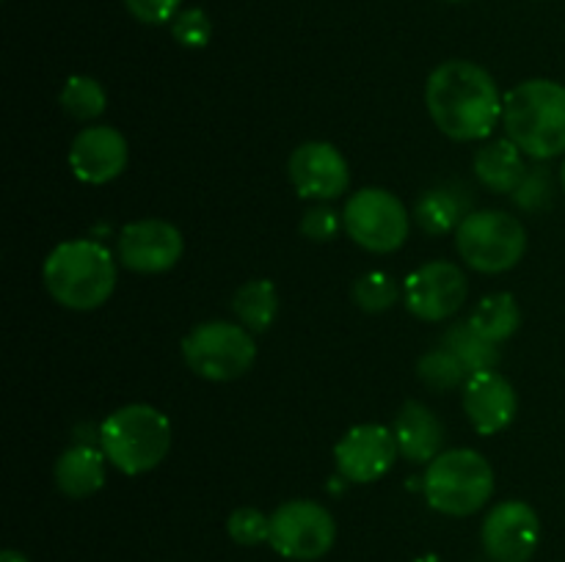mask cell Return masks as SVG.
<instances>
[{
  "mask_svg": "<svg viewBox=\"0 0 565 562\" xmlns=\"http://www.w3.org/2000/svg\"><path fill=\"white\" fill-rule=\"evenodd\" d=\"M502 102L491 72L475 61H445L425 83L430 119L452 141H486L502 121Z\"/></svg>",
  "mask_w": 565,
  "mask_h": 562,
  "instance_id": "6da1fadb",
  "label": "cell"
},
{
  "mask_svg": "<svg viewBox=\"0 0 565 562\" xmlns=\"http://www.w3.org/2000/svg\"><path fill=\"white\" fill-rule=\"evenodd\" d=\"M561 187H563V193H565V158H563V165H561Z\"/></svg>",
  "mask_w": 565,
  "mask_h": 562,
  "instance_id": "836d02e7",
  "label": "cell"
},
{
  "mask_svg": "<svg viewBox=\"0 0 565 562\" xmlns=\"http://www.w3.org/2000/svg\"><path fill=\"white\" fill-rule=\"evenodd\" d=\"M182 251H185L182 231L160 218L132 220L116 240V257L132 273H166L180 262Z\"/></svg>",
  "mask_w": 565,
  "mask_h": 562,
  "instance_id": "7c38bea8",
  "label": "cell"
},
{
  "mask_svg": "<svg viewBox=\"0 0 565 562\" xmlns=\"http://www.w3.org/2000/svg\"><path fill=\"white\" fill-rule=\"evenodd\" d=\"M397 295H401L397 279L386 270H367L353 284V303L370 314H381L395 306Z\"/></svg>",
  "mask_w": 565,
  "mask_h": 562,
  "instance_id": "484cf974",
  "label": "cell"
},
{
  "mask_svg": "<svg viewBox=\"0 0 565 562\" xmlns=\"http://www.w3.org/2000/svg\"><path fill=\"white\" fill-rule=\"evenodd\" d=\"M397 441L392 428L384 424H356L334 446L337 472L345 483L367 485L384 477L395 466Z\"/></svg>",
  "mask_w": 565,
  "mask_h": 562,
  "instance_id": "5bb4252c",
  "label": "cell"
},
{
  "mask_svg": "<svg viewBox=\"0 0 565 562\" xmlns=\"http://www.w3.org/2000/svg\"><path fill=\"white\" fill-rule=\"evenodd\" d=\"M182 358L193 375L213 383H226L257 361V342L252 331L241 323H226V320H207V323L193 325L182 339Z\"/></svg>",
  "mask_w": 565,
  "mask_h": 562,
  "instance_id": "52a82bcc",
  "label": "cell"
},
{
  "mask_svg": "<svg viewBox=\"0 0 565 562\" xmlns=\"http://www.w3.org/2000/svg\"><path fill=\"white\" fill-rule=\"evenodd\" d=\"M414 562H441V560L436 554H423V556H417V560H414Z\"/></svg>",
  "mask_w": 565,
  "mask_h": 562,
  "instance_id": "d6a6232c",
  "label": "cell"
},
{
  "mask_svg": "<svg viewBox=\"0 0 565 562\" xmlns=\"http://www.w3.org/2000/svg\"><path fill=\"white\" fill-rule=\"evenodd\" d=\"M99 450L127 477L152 472L171 450V422L147 402L121 406L99 424Z\"/></svg>",
  "mask_w": 565,
  "mask_h": 562,
  "instance_id": "277c9868",
  "label": "cell"
},
{
  "mask_svg": "<svg viewBox=\"0 0 565 562\" xmlns=\"http://www.w3.org/2000/svg\"><path fill=\"white\" fill-rule=\"evenodd\" d=\"M337 540L334 516L320 501L292 499L270 512V538L276 554L287 560H320Z\"/></svg>",
  "mask_w": 565,
  "mask_h": 562,
  "instance_id": "9c48e42d",
  "label": "cell"
},
{
  "mask_svg": "<svg viewBox=\"0 0 565 562\" xmlns=\"http://www.w3.org/2000/svg\"><path fill=\"white\" fill-rule=\"evenodd\" d=\"M502 127L527 158L552 160L565 154V86L533 77L505 94Z\"/></svg>",
  "mask_w": 565,
  "mask_h": 562,
  "instance_id": "7a4b0ae2",
  "label": "cell"
},
{
  "mask_svg": "<svg viewBox=\"0 0 565 562\" xmlns=\"http://www.w3.org/2000/svg\"><path fill=\"white\" fill-rule=\"evenodd\" d=\"M44 287L58 306L92 312L108 303L116 290V262L97 240H66L47 253L42 268Z\"/></svg>",
  "mask_w": 565,
  "mask_h": 562,
  "instance_id": "3957f363",
  "label": "cell"
},
{
  "mask_svg": "<svg viewBox=\"0 0 565 562\" xmlns=\"http://www.w3.org/2000/svg\"><path fill=\"white\" fill-rule=\"evenodd\" d=\"M287 174L298 196L312 202H334L351 185V165L329 141H307L292 149Z\"/></svg>",
  "mask_w": 565,
  "mask_h": 562,
  "instance_id": "4fadbf2b",
  "label": "cell"
},
{
  "mask_svg": "<svg viewBox=\"0 0 565 562\" xmlns=\"http://www.w3.org/2000/svg\"><path fill=\"white\" fill-rule=\"evenodd\" d=\"M456 251L478 273H505L527 253V229L505 209H472L456 229Z\"/></svg>",
  "mask_w": 565,
  "mask_h": 562,
  "instance_id": "8992f818",
  "label": "cell"
},
{
  "mask_svg": "<svg viewBox=\"0 0 565 562\" xmlns=\"http://www.w3.org/2000/svg\"><path fill=\"white\" fill-rule=\"evenodd\" d=\"M105 466L108 457L92 444H75L64 450L55 461V485L70 499H86L105 485Z\"/></svg>",
  "mask_w": 565,
  "mask_h": 562,
  "instance_id": "d6986e66",
  "label": "cell"
},
{
  "mask_svg": "<svg viewBox=\"0 0 565 562\" xmlns=\"http://www.w3.org/2000/svg\"><path fill=\"white\" fill-rule=\"evenodd\" d=\"M469 196H458L450 185L430 187L414 204V220L425 235H447L461 226L469 215Z\"/></svg>",
  "mask_w": 565,
  "mask_h": 562,
  "instance_id": "ffe728a7",
  "label": "cell"
},
{
  "mask_svg": "<svg viewBox=\"0 0 565 562\" xmlns=\"http://www.w3.org/2000/svg\"><path fill=\"white\" fill-rule=\"evenodd\" d=\"M182 0H125L127 11L143 25H166L180 14Z\"/></svg>",
  "mask_w": 565,
  "mask_h": 562,
  "instance_id": "f546056e",
  "label": "cell"
},
{
  "mask_svg": "<svg viewBox=\"0 0 565 562\" xmlns=\"http://www.w3.org/2000/svg\"><path fill=\"white\" fill-rule=\"evenodd\" d=\"M423 494L441 516H472L494 494V468L478 450H445L425 468Z\"/></svg>",
  "mask_w": 565,
  "mask_h": 562,
  "instance_id": "5b68a950",
  "label": "cell"
},
{
  "mask_svg": "<svg viewBox=\"0 0 565 562\" xmlns=\"http://www.w3.org/2000/svg\"><path fill=\"white\" fill-rule=\"evenodd\" d=\"M472 163L478 182L491 193H516V187L522 185L530 171L524 163V152L511 138L486 141L475 152Z\"/></svg>",
  "mask_w": 565,
  "mask_h": 562,
  "instance_id": "ac0fdd59",
  "label": "cell"
},
{
  "mask_svg": "<svg viewBox=\"0 0 565 562\" xmlns=\"http://www.w3.org/2000/svg\"><path fill=\"white\" fill-rule=\"evenodd\" d=\"M342 226L364 251L392 253L406 242L412 218L401 198L386 187H362L345 202Z\"/></svg>",
  "mask_w": 565,
  "mask_h": 562,
  "instance_id": "ba28073f",
  "label": "cell"
},
{
  "mask_svg": "<svg viewBox=\"0 0 565 562\" xmlns=\"http://www.w3.org/2000/svg\"><path fill=\"white\" fill-rule=\"evenodd\" d=\"M232 312H235L237 323L246 325L252 334L268 331L279 314V292H276L274 281L252 279L237 287L235 298H232Z\"/></svg>",
  "mask_w": 565,
  "mask_h": 562,
  "instance_id": "7402d4cb",
  "label": "cell"
},
{
  "mask_svg": "<svg viewBox=\"0 0 565 562\" xmlns=\"http://www.w3.org/2000/svg\"><path fill=\"white\" fill-rule=\"evenodd\" d=\"M392 433H395L401 457H406L408 463H430L434 457L441 455L445 428L425 402L408 400L397 411L395 422H392Z\"/></svg>",
  "mask_w": 565,
  "mask_h": 562,
  "instance_id": "e0dca14e",
  "label": "cell"
},
{
  "mask_svg": "<svg viewBox=\"0 0 565 562\" xmlns=\"http://www.w3.org/2000/svg\"><path fill=\"white\" fill-rule=\"evenodd\" d=\"M467 323L483 339L500 345V342L511 339L519 331V325H522V309H519L516 298L511 292H491V295L480 298L478 306L469 312Z\"/></svg>",
  "mask_w": 565,
  "mask_h": 562,
  "instance_id": "44dd1931",
  "label": "cell"
},
{
  "mask_svg": "<svg viewBox=\"0 0 565 562\" xmlns=\"http://www.w3.org/2000/svg\"><path fill=\"white\" fill-rule=\"evenodd\" d=\"M550 193H552V185H550V174H546V169H533L527 171V176H524V182L516 187L513 196H516L519 207L541 209L546 202H550Z\"/></svg>",
  "mask_w": 565,
  "mask_h": 562,
  "instance_id": "4dcf8cb0",
  "label": "cell"
},
{
  "mask_svg": "<svg viewBox=\"0 0 565 562\" xmlns=\"http://www.w3.org/2000/svg\"><path fill=\"white\" fill-rule=\"evenodd\" d=\"M417 378L423 380L425 386L436 391L458 389V386L467 383L469 369L463 367L461 358L450 350V347H434V350L425 353L417 361Z\"/></svg>",
  "mask_w": 565,
  "mask_h": 562,
  "instance_id": "d4e9b609",
  "label": "cell"
},
{
  "mask_svg": "<svg viewBox=\"0 0 565 562\" xmlns=\"http://www.w3.org/2000/svg\"><path fill=\"white\" fill-rule=\"evenodd\" d=\"M0 562H28V556L17 549H6L3 554H0Z\"/></svg>",
  "mask_w": 565,
  "mask_h": 562,
  "instance_id": "1f68e13d",
  "label": "cell"
},
{
  "mask_svg": "<svg viewBox=\"0 0 565 562\" xmlns=\"http://www.w3.org/2000/svg\"><path fill=\"white\" fill-rule=\"evenodd\" d=\"M171 36L188 50H199L213 36V22L202 9H182L171 22Z\"/></svg>",
  "mask_w": 565,
  "mask_h": 562,
  "instance_id": "83f0119b",
  "label": "cell"
},
{
  "mask_svg": "<svg viewBox=\"0 0 565 562\" xmlns=\"http://www.w3.org/2000/svg\"><path fill=\"white\" fill-rule=\"evenodd\" d=\"M130 160L127 138L110 125L83 127L70 147V169L86 185H108Z\"/></svg>",
  "mask_w": 565,
  "mask_h": 562,
  "instance_id": "9a60e30c",
  "label": "cell"
},
{
  "mask_svg": "<svg viewBox=\"0 0 565 562\" xmlns=\"http://www.w3.org/2000/svg\"><path fill=\"white\" fill-rule=\"evenodd\" d=\"M61 108L77 121H94L108 108V94L97 77L72 75L61 88Z\"/></svg>",
  "mask_w": 565,
  "mask_h": 562,
  "instance_id": "cb8c5ba5",
  "label": "cell"
},
{
  "mask_svg": "<svg viewBox=\"0 0 565 562\" xmlns=\"http://www.w3.org/2000/svg\"><path fill=\"white\" fill-rule=\"evenodd\" d=\"M342 226V213H334L331 207L320 204V207H312L303 213L301 218V235L312 242H329L340 235Z\"/></svg>",
  "mask_w": 565,
  "mask_h": 562,
  "instance_id": "f1b7e54d",
  "label": "cell"
},
{
  "mask_svg": "<svg viewBox=\"0 0 565 562\" xmlns=\"http://www.w3.org/2000/svg\"><path fill=\"white\" fill-rule=\"evenodd\" d=\"M516 391L497 369L472 372L463 383V413L480 435H497L516 417Z\"/></svg>",
  "mask_w": 565,
  "mask_h": 562,
  "instance_id": "2e32d148",
  "label": "cell"
},
{
  "mask_svg": "<svg viewBox=\"0 0 565 562\" xmlns=\"http://www.w3.org/2000/svg\"><path fill=\"white\" fill-rule=\"evenodd\" d=\"M226 532L237 545H259L270 538V516L257 507H237L226 518Z\"/></svg>",
  "mask_w": 565,
  "mask_h": 562,
  "instance_id": "4316f807",
  "label": "cell"
},
{
  "mask_svg": "<svg viewBox=\"0 0 565 562\" xmlns=\"http://www.w3.org/2000/svg\"><path fill=\"white\" fill-rule=\"evenodd\" d=\"M467 275L456 262L434 259L419 264L403 281V303L423 323H441L458 314L467 303Z\"/></svg>",
  "mask_w": 565,
  "mask_h": 562,
  "instance_id": "30bf717a",
  "label": "cell"
},
{
  "mask_svg": "<svg viewBox=\"0 0 565 562\" xmlns=\"http://www.w3.org/2000/svg\"><path fill=\"white\" fill-rule=\"evenodd\" d=\"M445 347H450L461 358L469 375L483 372V369H497V364H500V350H497L494 342L483 339L478 331H472L469 323H456L452 328H447Z\"/></svg>",
  "mask_w": 565,
  "mask_h": 562,
  "instance_id": "603a6c76",
  "label": "cell"
},
{
  "mask_svg": "<svg viewBox=\"0 0 565 562\" xmlns=\"http://www.w3.org/2000/svg\"><path fill=\"white\" fill-rule=\"evenodd\" d=\"M480 540L494 562H530L541 543V518L527 501L505 499L486 512Z\"/></svg>",
  "mask_w": 565,
  "mask_h": 562,
  "instance_id": "8fae6325",
  "label": "cell"
}]
</instances>
